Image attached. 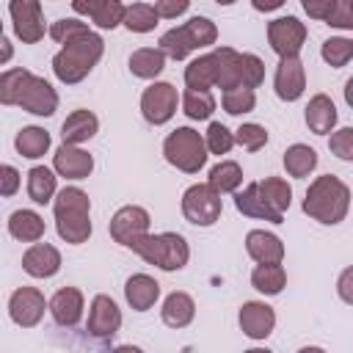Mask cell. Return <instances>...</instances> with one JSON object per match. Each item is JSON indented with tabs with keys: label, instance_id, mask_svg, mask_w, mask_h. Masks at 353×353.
Listing matches in <instances>:
<instances>
[{
	"label": "cell",
	"instance_id": "44",
	"mask_svg": "<svg viewBox=\"0 0 353 353\" xmlns=\"http://www.w3.org/2000/svg\"><path fill=\"white\" fill-rule=\"evenodd\" d=\"M85 33H91V28L83 19H74V17L72 19H58V22L50 25V39L58 41V44H69V41L85 36Z\"/></svg>",
	"mask_w": 353,
	"mask_h": 353
},
{
	"label": "cell",
	"instance_id": "1",
	"mask_svg": "<svg viewBox=\"0 0 353 353\" xmlns=\"http://www.w3.org/2000/svg\"><path fill=\"white\" fill-rule=\"evenodd\" d=\"M347 210H350V188L339 176L323 174L309 185L306 199H303V212L312 221L336 226L345 221Z\"/></svg>",
	"mask_w": 353,
	"mask_h": 353
},
{
	"label": "cell",
	"instance_id": "34",
	"mask_svg": "<svg viewBox=\"0 0 353 353\" xmlns=\"http://www.w3.org/2000/svg\"><path fill=\"white\" fill-rule=\"evenodd\" d=\"M207 185L221 196V193H234L243 185V168L234 160H221L218 165L210 168Z\"/></svg>",
	"mask_w": 353,
	"mask_h": 353
},
{
	"label": "cell",
	"instance_id": "52",
	"mask_svg": "<svg viewBox=\"0 0 353 353\" xmlns=\"http://www.w3.org/2000/svg\"><path fill=\"white\" fill-rule=\"evenodd\" d=\"M347 279H350V270H345V273H342V281H339V292H342V298L350 303L353 298H350V292H347Z\"/></svg>",
	"mask_w": 353,
	"mask_h": 353
},
{
	"label": "cell",
	"instance_id": "8",
	"mask_svg": "<svg viewBox=\"0 0 353 353\" xmlns=\"http://www.w3.org/2000/svg\"><path fill=\"white\" fill-rule=\"evenodd\" d=\"M268 41L279 58H298L306 41V25L298 17H276L268 22Z\"/></svg>",
	"mask_w": 353,
	"mask_h": 353
},
{
	"label": "cell",
	"instance_id": "23",
	"mask_svg": "<svg viewBox=\"0 0 353 353\" xmlns=\"http://www.w3.org/2000/svg\"><path fill=\"white\" fill-rule=\"evenodd\" d=\"M124 298L135 312H146L160 298V284L149 273H132L124 284Z\"/></svg>",
	"mask_w": 353,
	"mask_h": 353
},
{
	"label": "cell",
	"instance_id": "39",
	"mask_svg": "<svg viewBox=\"0 0 353 353\" xmlns=\"http://www.w3.org/2000/svg\"><path fill=\"white\" fill-rule=\"evenodd\" d=\"M212 110H215V97H212V91H185L182 94V113L188 116V119H193V121H204V119H210L212 116Z\"/></svg>",
	"mask_w": 353,
	"mask_h": 353
},
{
	"label": "cell",
	"instance_id": "6",
	"mask_svg": "<svg viewBox=\"0 0 353 353\" xmlns=\"http://www.w3.org/2000/svg\"><path fill=\"white\" fill-rule=\"evenodd\" d=\"M163 154L165 160L185 171V174H199L207 163V146H204V135L193 127H176L174 132L165 135L163 141Z\"/></svg>",
	"mask_w": 353,
	"mask_h": 353
},
{
	"label": "cell",
	"instance_id": "26",
	"mask_svg": "<svg viewBox=\"0 0 353 353\" xmlns=\"http://www.w3.org/2000/svg\"><path fill=\"white\" fill-rule=\"evenodd\" d=\"M8 234L19 243H39L44 237V218L36 210H14L8 218Z\"/></svg>",
	"mask_w": 353,
	"mask_h": 353
},
{
	"label": "cell",
	"instance_id": "3",
	"mask_svg": "<svg viewBox=\"0 0 353 353\" xmlns=\"http://www.w3.org/2000/svg\"><path fill=\"white\" fill-rule=\"evenodd\" d=\"M102 52H105V41H102L99 33L91 30V33H85V36H80V39L63 44V47L55 52V58H52V72H55V77H58L61 83L74 85V83H80V80H85V77L91 74V69L99 63Z\"/></svg>",
	"mask_w": 353,
	"mask_h": 353
},
{
	"label": "cell",
	"instance_id": "55",
	"mask_svg": "<svg viewBox=\"0 0 353 353\" xmlns=\"http://www.w3.org/2000/svg\"><path fill=\"white\" fill-rule=\"evenodd\" d=\"M298 353H325L323 347H317V345H309V347H301Z\"/></svg>",
	"mask_w": 353,
	"mask_h": 353
},
{
	"label": "cell",
	"instance_id": "37",
	"mask_svg": "<svg viewBox=\"0 0 353 353\" xmlns=\"http://www.w3.org/2000/svg\"><path fill=\"white\" fill-rule=\"evenodd\" d=\"M30 77H33V72H28L25 66L0 72V105H17Z\"/></svg>",
	"mask_w": 353,
	"mask_h": 353
},
{
	"label": "cell",
	"instance_id": "30",
	"mask_svg": "<svg viewBox=\"0 0 353 353\" xmlns=\"http://www.w3.org/2000/svg\"><path fill=\"white\" fill-rule=\"evenodd\" d=\"M14 149H17L22 157H28V160H39V157H44L47 149H50V132H47L44 127H36V124L22 127V130L17 132V138H14Z\"/></svg>",
	"mask_w": 353,
	"mask_h": 353
},
{
	"label": "cell",
	"instance_id": "54",
	"mask_svg": "<svg viewBox=\"0 0 353 353\" xmlns=\"http://www.w3.org/2000/svg\"><path fill=\"white\" fill-rule=\"evenodd\" d=\"M345 99H347V105H353V77L345 83Z\"/></svg>",
	"mask_w": 353,
	"mask_h": 353
},
{
	"label": "cell",
	"instance_id": "28",
	"mask_svg": "<svg viewBox=\"0 0 353 353\" xmlns=\"http://www.w3.org/2000/svg\"><path fill=\"white\" fill-rule=\"evenodd\" d=\"M234 207H237V212H243V215H248V218H262V221H270V223H281V221H284V215H279L276 210H270V207L265 204V199H262L259 190H256V182L245 185V188L234 196Z\"/></svg>",
	"mask_w": 353,
	"mask_h": 353
},
{
	"label": "cell",
	"instance_id": "21",
	"mask_svg": "<svg viewBox=\"0 0 353 353\" xmlns=\"http://www.w3.org/2000/svg\"><path fill=\"white\" fill-rule=\"evenodd\" d=\"M47 309H50V314H52V320H55L58 325L72 328V325H77L80 317H83V292H80L77 287H61V290L50 298Z\"/></svg>",
	"mask_w": 353,
	"mask_h": 353
},
{
	"label": "cell",
	"instance_id": "53",
	"mask_svg": "<svg viewBox=\"0 0 353 353\" xmlns=\"http://www.w3.org/2000/svg\"><path fill=\"white\" fill-rule=\"evenodd\" d=\"M110 353H143L138 345H119V347H113Z\"/></svg>",
	"mask_w": 353,
	"mask_h": 353
},
{
	"label": "cell",
	"instance_id": "48",
	"mask_svg": "<svg viewBox=\"0 0 353 353\" xmlns=\"http://www.w3.org/2000/svg\"><path fill=\"white\" fill-rule=\"evenodd\" d=\"M152 8L157 14V19H176L179 14H185L190 8V3L188 0H154Z\"/></svg>",
	"mask_w": 353,
	"mask_h": 353
},
{
	"label": "cell",
	"instance_id": "9",
	"mask_svg": "<svg viewBox=\"0 0 353 353\" xmlns=\"http://www.w3.org/2000/svg\"><path fill=\"white\" fill-rule=\"evenodd\" d=\"M149 212L143 210V207H138V204H127V207H119L116 212H113V218H110V223H108V232H110V237L119 243V245H124V248H130L138 237H143V234H149Z\"/></svg>",
	"mask_w": 353,
	"mask_h": 353
},
{
	"label": "cell",
	"instance_id": "51",
	"mask_svg": "<svg viewBox=\"0 0 353 353\" xmlns=\"http://www.w3.org/2000/svg\"><path fill=\"white\" fill-rule=\"evenodd\" d=\"M254 8H256V11H273V8H281V0H270V3L254 0Z\"/></svg>",
	"mask_w": 353,
	"mask_h": 353
},
{
	"label": "cell",
	"instance_id": "46",
	"mask_svg": "<svg viewBox=\"0 0 353 353\" xmlns=\"http://www.w3.org/2000/svg\"><path fill=\"white\" fill-rule=\"evenodd\" d=\"M328 149H331V154H336L339 160L350 163V160H353V127H339L336 132H331Z\"/></svg>",
	"mask_w": 353,
	"mask_h": 353
},
{
	"label": "cell",
	"instance_id": "57",
	"mask_svg": "<svg viewBox=\"0 0 353 353\" xmlns=\"http://www.w3.org/2000/svg\"><path fill=\"white\" fill-rule=\"evenodd\" d=\"M0 36H3V22H0Z\"/></svg>",
	"mask_w": 353,
	"mask_h": 353
},
{
	"label": "cell",
	"instance_id": "24",
	"mask_svg": "<svg viewBox=\"0 0 353 353\" xmlns=\"http://www.w3.org/2000/svg\"><path fill=\"white\" fill-rule=\"evenodd\" d=\"M160 317H163V323L168 328H185L196 317V303H193V298L188 292L174 290L171 295H165L163 309H160Z\"/></svg>",
	"mask_w": 353,
	"mask_h": 353
},
{
	"label": "cell",
	"instance_id": "16",
	"mask_svg": "<svg viewBox=\"0 0 353 353\" xmlns=\"http://www.w3.org/2000/svg\"><path fill=\"white\" fill-rule=\"evenodd\" d=\"M22 110L33 113V116H52L58 110V91L39 74H33L17 102Z\"/></svg>",
	"mask_w": 353,
	"mask_h": 353
},
{
	"label": "cell",
	"instance_id": "47",
	"mask_svg": "<svg viewBox=\"0 0 353 353\" xmlns=\"http://www.w3.org/2000/svg\"><path fill=\"white\" fill-rule=\"evenodd\" d=\"M323 22L331 25V28L350 30L353 28V8H350V3L347 0H331V8H328V14H325Z\"/></svg>",
	"mask_w": 353,
	"mask_h": 353
},
{
	"label": "cell",
	"instance_id": "42",
	"mask_svg": "<svg viewBox=\"0 0 353 353\" xmlns=\"http://www.w3.org/2000/svg\"><path fill=\"white\" fill-rule=\"evenodd\" d=\"M204 146H207V154H229L234 146V135L226 124L212 121L204 132Z\"/></svg>",
	"mask_w": 353,
	"mask_h": 353
},
{
	"label": "cell",
	"instance_id": "20",
	"mask_svg": "<svg viewBox=\"0 0 353 353\" xmlns=\"http://www.w3.org/2000/svg\"><path fill=\"white\" fill-rule=\"evenodd\" d=\"M245 251L259 265H281V259H284L281 237H276L273 232H265V229H251L245 234Z\"/></svg>",
	"mask_w": 353,
	"mask_h": 353
},
{
	"label": "cell",
	"instance_id": "36",
	"mask_svg": "<svg viewBox=\"0 0 353 353\" xmlns=\"http://www.w3.org/2000/svg\"><path fill=\"white\" fill-rule=\"evenodd\" d=\"M251 287L262 295H279L287 287V270L281 265H256L251 270Z\"/></svg>",
	"mask_w": 353,
	"mask_h": 353
},
{
	"label": "cell",
	"instance_id": "18",
	"mask_svg": "<svg viewBox=\"0 0 353 353\" xmlns=\"http://www.w3.org/2000/svg\"><path fill=\"white\" fill-rule=\"evenodd\" d=\"M22 270L33 279H52L61 270V251L50 243H33L22 254Z\"/></svg>",
	"mask_w": 353,
	"mask_h": 353
},
{
	"label": "cell",
	"instance_id": "10",
	"mask_svg": "<svg viewBox=\"0 0 353 353\" xmlns=\"http://www.w3.org/2000/svg\"><path fill=\"white\" fill-rule=\"evenodd\" d=\"M176 102H179V97L171 83H152L141 94V113L149 124L160 127V124L171 121V116L176 113Z\"/></svg>",
	"mask_w": 353,
	"mask_h": 353
},
{
	"label": "cell",
	"instance_id": "5",
	"mask_svg": "<svg viewBox=\"0 0 353 353\" xmlns=\"http://www.w3.org/2000/svg\"><path fill=\"white\" fill-rule=\"evenodd\" d=\"M218 39V28L212 19L207 17H190L185 25L179 28H171L160 36V52L165 58H174V61H185L193 50H204L210 44H215Z\"/></svg>",
	"mask_w": 353,
	"mask_h": 353
},
{
	"label": "cell",
	"instance_id": "4",
	"mask_svg": "<svg viewBox=\"0 0 353 353\" xmlns=\"http://www.w3.org/2000/svg\"><path fill=\"white\" fill-rule=\"evenodd\" d=\"M143 262L165 270V273H174V270H182L190 259V248H188V240L176 232H160V234H143L138 237L132 245H130Z\"/></svg>",
	"mask_w": 353,
	"mask_h": 353
},
{
	"label": "cell",
	"instance_id": "22",
	"mask_svg": "<svg viewBox=\"0 0 353 353\" xmlns=\"http://www.w3.org/2000/svg\"><path fill=\"white\" fill-rule=\"evenodd\" d=\"M97 130H99V119H97L91 110L80 108V110H72V113L63 119V124H61V138H63L66 146H80V143L91 141V138L97 135Z\"/></svg>",
	"mask_w": 353,
	"mask_h": 353
},
{
	"label": "cell",
	"instance_id": "2",
	"mask_svg": "<svg viewBox=\"0 0 353 353\" xmlns=\"http://www.w3.org/2000/svg\"><path fill=\"white\" fill-rule=\"evenodd\" d=\"M55 212V232L61 240L80 245L91 237V199L80 188H63L52 199Z\"/></svg>",
	"mask_w": 353,
	"mask_h": 353
},
{
	"label": "cell",
	"instance_id": "12",
	"mask_svg": "<svg viewBox=\"0 0 353 353\" xmlns=\"http://www.w3.org/2000/svg\"><path fill=\"white\" fill-rule=\"evenodd\" d=\"M47 309V301L41 295V290L36 287H17L8 298V317L19 325V328H33L41 323Z\"/></svg>",
	"mask_w": 353,
	"mask_h": 353
},
{
	"label": "cell",
	"instance_id": "25",
	"mask_svg": "<svg viewBox=\"0 0 353 353\" xmlns=\"http://www.w3.org/2000/svg\"><path fill=\"white\" fill-rule=\"evenodd\" d=\"M212 61H215V88L223 91L240 88V52L232 47H215Z\"/></svg>",
	"mask_w": 353,
	"mask_h": 353
},
{
	"label": "cell",
	"instance_id": "32",
	"mask_svg": "<svg viewBox=\"0 0 353 353\" xmlns=\"http://www.w3.org/2000/svg\"><path fill=\"white\" fill-rule=\"evenodd\" d=\"M256 190L265 199V204L270 210H276L279 215H284L290 210V204H292V188L281 176H265L262 182H256Z\"/></svg>",
	"mask_w": 353,
	"mask_h": 353
},
{
	"label": "cell",
	"instance_id": "7",
	"mask_svg": "<svg viewBox=\"0 0 353 353\" xmlns=\"http://www.w3.org/2000/svg\"><path fill=\"white\" fill-rule=\"evenodd\" d=\"M223 212V201L221 196L207 185V182H199V185H190L185 193H182V215L188 223L193 226H212Z\"/></svg>",
	"mask_w": 353,
	"mask_h": 353
},
{
	"label": "cell",
	"instance_id": "56",
	"mask_svg": "<svg viewBox=\"0 0 353 353\" xmlns=\"http://www.w3.org/2000/svg\"><path fill=\"white\" fill-rule=\"evenodd\" d=\"M243 353H273V350H268V347H248V350H243Z\"/></svg>",
	"mask_w": 353,
	"mask_h": 353
},
{
	"label": "cell",
	"instance_id": "33",
	"mask_svg": "<svg viewBox=\"0 0 353 353\" xmlns=\"http://www.w3.org/2000/svg\"><path fill=\"white\" fill-rule=\"evenodd\" d=\"M165 69V55L157 47H141L130 55V72L141 80H154Z\"/></svg>",
	"mask_w": 353,
	"mask_h": 353
},
{
	"label": "cell",
	"instance_id": "27",
	"mask_svg": "<svg viewBox=\"0 0 353 353\" xmlns=\"http://www.w3.org/2000/svg\"><path fill=\"white\" fill-rule=\"evenodd\" d=\"M306 127L317 135H325L336 127V105L325 94H314L306 105Z\"/></svg>",
	"mask_w": 353,
	"mask_h": 353
},
{
	"label": "cell",
	"instance_id": "49",
	"mask_svg": "<svg viewBox=\"0 0 353 353\" xmlns=\"http://www.w3.org/2000/svg\"><path fill=\"white\" fill-rule=\"evenodd\" d=\"M22 179H19V171L8 163H0V196H14L19 190Z\"/></svg>",
	"mask_w": 353,
	"mask_h": 353
},
{
	"label": "cell",
	"instance_id": "13",
	"mask_svg": "<svg viewBox=\"0 0 353 353\" xmlns=\"http://www.w3.org/2000/svg\"><path fill=\"white\" fill-rule=\"evenodd\" d=\"M121 328V309L116 306V301L110 295H94L91 298V306H88V325L85 331L97 339H105V336H113L116 331Z\"/></svg>",
	"mask_w": 353,
	"mask_h": 353
},
{
	"label": "cell",
	"instance_id": "19",
	"mask_svg": "<svg viewBox=\"0 0 353 353\" xmlns=\"http://www.w3.org/2000/svg\"><path fill=\"white\" fill-rule=\"evenodd\" d=\"M124 3L121 0H74L72 3V11L77 14H88L91 22L102 30H113L121 25L124 19Z\"/></svg>",
	"mask_w": 353,
	"mask_h": 353
},
{
	"label": "cell",
	"instance_id": "50",
	"mask_svg": "<svg viewBox=\"0 0 353 353\" xmlns=\"http://www.w3.org/2000/svg\"><path fill=\"white\" fill-rule=\"evenodd\" d=\"M11 58H14V44H11L6 36H0V66L8 63Z\"/></svg>",
	"mask_w": 353,
	"mask_h": 353
},
{
	"label": "cell",
	"instance_id": "15",
	"mask_svg": "<svg viewBox=\"0 0 353 353\" xmlns=\"http://www.w3.org/2000/svg\"><path fill=\"white\" fill-rule=\"evenodd\" d=\"M237 320L248 339H268L276 328V312L265 301H245L240 306Z\"/></svg>",
	"mask_w": 353,
	"mask_h": 353
},
{
	"label": "cell",
	"instance_id": "17",
	"mask_svg": "<svg viewBox=\"0 0 353 353\" xmlns=\"http://www.w3.org/2000/svg\"><path fill=\"white\" fill-rule=\"evenodd\" d=\"M52 171L63 179H88L94 171V157L80 146L61 143L52 154Z\"/></svg>",
	"mask_w": 353,
	"mask_h": 353
},
{
	"label": "cell",
	"instance_id": "35",
	"mask_svg": "<svg viewBox=\"0 0 353 353\" xmlns=\"http://www.w3.org/2000/svg\"><path fill=\"white\" fill-rule=\"evenodd\" d=\"M284 168L290 176L301 179V176H309L314 168H317V152L306 143H292L287 146L284 152Z\"/></svg>",
	"mask_w": 353,
	"mask_h": 353
},
{
	"label": "cell",
	"instance_id": "45",
	"mask_svg": "<svg viewBox=\"0 0 353 353\" xmlns=\"http://www.w3.org/2000/svg\"><path fill=\"white\" fill-rule=\"evenodd\" d=\"M232 135H234V143H240V146L248 149V152H259V149L268 143V130H265L262 124H254V121L240 124Z\"/></svg>",
	"mask_w": 353,
	"mask_h": 353
},
{
	"label": "cell",
	"instance_id": "41",
	"mask_svg": "<svg viewBox=\"0 0 353 353\" xmlns=\"http://www.w3.org/2000/svg\"><path fill=\"white\" fill-rule=\"evenodd\" d=\"M265 80V63L254 52H240V88H259Z\"/></svg>",
	"mask_w": 353,
	"mask_h": 353
},
{
	"label": "cell",
	"instance_id": "14",
	"mask_svg": "<svg viewBox=\"0 0 353 353\" xmlns=\"http://www.w3.org/2000/svg\"><path fill=\"white\" fill-rule=\"evenodd\" d=\"M273 88H276V97L284 99V102H295V99L303 97V91H306V69H303L301 58H279Z\"/></svg>",
	"mask_w": 353,
	"mask_h": 353
},
{
	"label": "cell",
	"instance_id": "43",
	"mask_svg": "<svg viewBox=\"0 0 353 353\" xmlns=\"http://www.w3.org/2000/svg\"><path fill=\"white\" fill-rule=\"evenodd\" d=\"M221 105L229 116H243V113H251L256 108V94L248 88H232V91H223Z\"/></svg>",
	"mask_w": 353,
	"mask_h": 353
},
{
	"label": "cell",
	"instance_id": "38",
	"mask_svg": "<svg viewBox=\"0 0 353 353\" xmlns=\"http://www.w3.org/2000/svg\"><path fill=\"white\" fill-rule=\"evenodd\" d=\"M121 25L132 33H149L157 28V14L152 8V3H132L124 8V19Z\"/></svg>",
	"mask_w": 353,
	"mask_h": 353
},
{
	"label": "cell",
	"instance_id": "11",
	"mask_svg": "<svg viewBox=\"0 0 353 353\" xmlns=\"http://www.w3.org/2000/svg\"><path fill=\"white\" fill-rule=\"evenodd\" d=\"M8 11H11L14 33L17 39H22V44H36L44 39V17L39 0H11Z\"/></svg>",
	"mask_w": 353,
	"mask_h": 353
},
{
	"label": "cell",
	"instance_id": "31",
	"mask_svg": "<svg viewBox=\"0 0 353 353\" xmlns=\"http://www.w3.org/2000/svg\"><path fill=\"white\" fill-rule=\"evenodd\" d=\"M185 85L190 91H210V88H215V61H212V52L199 55V58H193L185 66Z\"/></svg>",
	"mask_w": 353,
	"mask_h": 353
},
{
	"label": "cell",
	"instance_id": "29",
	"mask_svg": "<svg viewBox=\"0 0 353 353\" xmlns=\"http://www.w3.org/2000/svg\"><path fill=\"white\" fill-rule=\"evenodd\" d=\"M58 193V176L47 165H33L28 171V196L33 204H50Z\"/></svg>",
	"mask_w": 353,
	"mask_h": 353
},
{
	"label": "cell",
	"instance_id": "40",
	"mask_svg": "<svg viewBox=\"0 0 353 353\" xmlns=\"http://www.w3.org/2000/svg\"><path fill=\"white\" fill-rule=\"evenodd\" d=\"M320 55H323V61H325L328 66L342 69V66H347L350 58H353V41L345 39V36H331V39L323 41Z\"/></svg>",
	"mask_w": 353,
	"mask_h": 353
}]
</instances>
